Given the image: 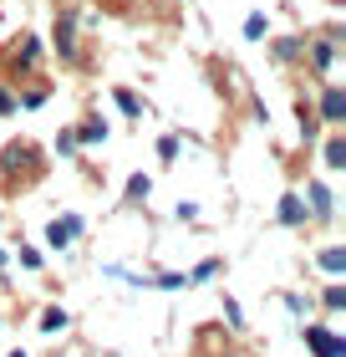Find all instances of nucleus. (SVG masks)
Segmentation results:
<instances>
[{
    "label": "nucleus",
    "mask_w": 346,
    "mask_h": 357,
    "mask_svg": "<svg viewBox=\"0 0 346 357\" xmlns=\"http://www.w3.org/2000/svg\"><path fill=\"white\" fill-rule=\"evenodd\" d=\"M46 174V158L31 138H10L6 149H0V178H10V184H36Z\"/></svg>",
    "instance_id": "f257e3e1"
},
{
    "label": "nucleus",
    "mask_w": 346,
    "mask_h": 357,
    "mask_svg": "<svg viewBox=\"0 0 346 357\" xmlns=\"http://www.w3.org/2000/svg\"><path fill=\"white\" fill-rule=\"evenodd\" d=\"M341 36H346L341 26H321V31H310V36H306L301 61L310 67V77H316V82H326V77L336 72V61H341Z\"/></svg>",
    "instance_id": "f03ea898"
},
{
    "label": "nucleus",
    "mask_w": 346,
    "mask_h": 357,
    "mask_svg": "<svg viewBox=\"0 0 346 357\" xmlns=\"http://www.w3.org/2000/svg\"><path fill=\"white\" fill-rule=\"evenodd\" d=\"M52 52L67 72H77L87 61V46H81V21L77 10H56V26H52Z\"/></svg>",
    "instance_id": "7ed1b4c3"
},
{
    "label": "nucleus",
    "mask_w": 346,
    "mask_h": 357,
    "mask_svg": "<svg viewBox=\"0 0 346 357\" xmlns=\"http://www.w3.org/2000/svg\"><path fill=\"white\" fill-rule=\"evenodd\" d=\"M41 56H46V41L41 36H31V31H21V36L10 41V82H21V77H31V72H41Z\"/></svg>",
    "instance_id": "20e7f679"
},
{
    "label": "nucleus",
    "mask_w": 346,
    "mask_h": 357,
    "mask_svg": "<svg viewBox=\"0 0 346 357\" xmlns=\"http://www.w3.org/2000/svg\"><path fill=\"white\" fill-rule=\"evenodd\" d=\"M310 112H316V123L331 128V133H336V128H346V87L326 77L321 92H316V102H310Z\"/></svg>",
    "instance_id": "39448f33"
},
{
    "label": "nucleus",
    "mask_w": 346,
    "mask_h": 357,
    "mask_svg": "<svg viewBox=\"0 0 346 357\" xmlns=\"http://www.w3.org/2000/svg\"><path fill=\"white\" fill-rule=\"evenodd\" d=\"M301 342L310 347V357H346V337L331 327V321H306Z\"/></svg>",
    "instance_id": "423d86ee"
},
{
    "label": "nucleus",
    "mask_w": 346,
    "mask_h": 357,
    "mask_svg": "<svg viewBox=\"0 0 346 357\" xmlns=\"http://www.w3.org/2000/svg\"><path fill=\"white\" fill-rule=\"evenodd\" d=\"M306 220L310 225H326V220H336V194H331V184L326 178H306Z\"/></svg>",
    "instance_id": "0eeeda50"
},
{
    "label": "nucleus",
    "mask_w": 346,
    "mask_h": 357,
    "mask_svg": "<svg viewBox=\"0 0 346 357\" xmlns=\"http://www.w3.org/2000/svg\"><path fill=\"white\" fill-rule=\"evenodd\" d=\"M81 230H87V220H81L77 209L52 215V220H46V245H52V250H72L77 240H81Z\"/></svg>",
    "instance_id": "6e6552de"
},
{
    "label": "nucleus",
    "mask_w": 346,
    "mask_h": 357,
    "mask_svg": "<svg viewBox=\"0 0 346 357\" xmlns=\"http://www.w3.org/2000/svg\"><path fill=\"white\" fill-rule=\"evenodd\" d=\"M72 133L81 149H102V143L112 138V123L102 118V112H81V123H72Z\"/></svg>",
    "instance_id": "1a4fd4ad"
},
{
    "label": "nucleus",
    "mask_w": 346,
    "mask_h": 357,
    "mask_svg": "<svg viewBox=\"0 0 346 357\" xmlns=\"http://www.w3.org/2000/svg\"><path fill=\"white\" fill-rule=\"evenodd\" d=\"M265 41H270V61H275V67H301L306 31H290V36H265Z\"/></svg>",
    "instance_id": "9d476101"
},
{
    "label": "nucleus",
    "mask_w": 346,
    "mask_h": 357,
    "mask_svg": "<svg viewBox=\"0 0 346 357\" xmlns=\"http://www.w3.org/2000/svg\"><path fill=\"white\" fill-rule=\"evenodd\" d=\"M46 97H52V82H46L41 72H31V77H21V92H15V112H36V107H46Z\"/></svg>",
    "instance_id": "9b49d317"
},
{
    "label": "nucleus",
    "mask_w": 346,
    "mask_h": 357,
    "mask_svg": "<svg viewBox=\"0 0 346 357\" xmlns=\"http://www.w3.org/2000/svg\"><path fill=\"white\" fill-rule=\"evenodd\" d=\"M275 220L285 225V230H306V199H301V189H285L280 194V204H275Z\"/></svg>",
    "instance_id": "f8f14e48"
},
{
    "label": "nucleus",
    "mask_w": 346,
    "mask_h": 357,
    "mask_svg": "<svg viewBox=\"0 0 346 357\" xmlns=\"http://www.w3.org/2000/svg\"><path fill=\"white\" fill-rule=\"evenodd\" d=\"M316 271L326 275V281H341V275H346V245H341V240H331V245L316 250Z\"/></svg>",
    "instance_id": "ddd939ff"
},
{
    "label": "nucleus",
    "mask_w": 346,
    "mask_h": 357,
    "mask_svg": "<svg viewBox=\"0 0 346 357\" xmlns=\"http://www.w3.org/2000/svg\"><path fill=\"white\" fill-rule=\"evenodd\" d=\"M112 107H118L123 118H133V123H143V118H148V97H143V92H133V87H112Z\"/></svg>",
    "instance_id": "4468645a"
},
{
    "label": "nucleus",
    "mask_w": 346,
    "mask_h": 357,
    "mask_svg": "<svg viewBox=\"0 0 346 357\" xmlns=\"http://www.w3.org/2000/svg\"><path fill=\"white\" fill-rule=\"evenodd\" d=\"M148 194H153V174H127V184H123V204H133V209H143L148 204Z\"/></svg>",
    "instance_id": "2eb2a0df"
},
{
    "label": "nucleus",
    "mask_w": 346,
    "mask_h": 357,
    "mask_svg": "<svg viewBox=\"0 0 346 357\" xmlns=\"http://www.w3.org/2000/svg\"><path fill=\"white\" fill-rule=\"evenodd\" d=\"M280 306H285L295 321H310V317H316V296H310V291H280Z\"/></svg>",
    "instance_id": "dca6fc26"
},
{
    "label": "nucleus",
    "mask_w": 346,
    "mask_h": 357,
    "mask_svg": "<svg viewBox=\"0 0 346 357\" xmlns=\"http://www.w3.org/2000/svg\"><path fill=\"white\" fill-rule=\"evenodd\" d=\"M219 275H224V261H219V255H204L199 266L184 271V281H189V286H209V281H219Z\"/></svg>",
    "instance_id": "f3484780"
},
{
    "label": "nucleus",
    "mask_w": 346,
    "mask_h": 357,
    "mask_svg": "<svg viewBox=\"0 0 346 357\" xmlns=\"http://www.w3.org/2000/svg\"><path fill=\"white\" fill-rule=\"evenodd\" d=\"M36 327H41L46 337H61V332H67V327H72V312H67V306H41V317H36Z\"/></svg>",
    "instance_id": "a211bd4d"
},
{
    "label": "nucleus",
    "mask_w": 346,
    "mask_h": 357,
    "mask_svg": "<svg viewBox=\"0 0 346 357\" xmlns=\"http://www.w3.org/2000/svg\"><path fill=\"white\" fill-rule=\"evenodd\" d=\"M321 164L331 169V174H341V169H346V138H341V128L321 143Z\"/></svg>",
    "instance_id": "6ab92c4d"
},
{
    "label": "nucleus",
    "mask_w": 346,
    "mask_h": 357,
    "mask_svg": "<svg viewBox=\"0 0 346 357\" xmlns=\"http://www.w3.org/2000/svg\"><path fill=\"white\" fill-rule=\"evenodd\" d=\"M316 306H321L326 317H341V312H346V286H341V281H326L321 296H316Z\"/></svg>",
    "instance_id": "aec40b11"
},
{
    "label": "nucleus",
    "mask_w": 346,
    "mask_h": 357,
    "mask_svg": "<svg viewBox=\"0 0 346 357\" xmlns=\"http://www.w3.org/2000/svg\"><path fill=\"white\" fill-rule=\"evenodd\" d=\"M295 118H301V143L310 149V143H321V123H316V112H310L306 97H295Z\"/></svg>",
    "instance_id": "412c9836"
},
{
    "label": "nucleus",
    "mask_w": 346,
    "mask_h": 357,
    "mask_svg": "<svg viewBox=\"0 0 346 357\" xmlns=\"http://www.w3.org/2000/svg\"><path fill=\"white\" fill-rule=\"evenodd\" d=\"M184 271H158V275H143V291H184Z\"/></svg>",
    "instance_id": "4be33fe9"
},
{
    "label": "nucleus",
    "mask_w": 346,
    "mask_h": 357,
    "mask_svg": "<svg viewBox=\"0 0 346 357\" xmlns=\"http://www.w3.org/2000/svg\"><path fill=\"white\" fill-rule=\"evenodd\" d=\"M239 36L244 41H265L270 36V15L265 10H250V15H244V26H239Z\"/></svg>",
    "instance_id": "5701e85b"
},
{
    "label": "nucleus",
    "mask_w": 346,
    "mask_h": 357,
    "mask_svg": "<svg viewBox=\"0 0 346 357\" xmlns=\"http://www.w3.org/2000/svg\"><path fill=\"white\" fill-rule=\"evenodd\" d=\"M178 153H184V138H178V133H163V138H158V164H178Z\"/></svg>",
    "instance_id": "b1692460"
},
{
    "label": "nucleus",
    "mask_w": 346,
    "mask_h": 357,
    "mask_svg": "<svg viewBox=\"0 0 346 357\" xmlns=\"http://www.w3.org/2000/svg\"><path fill=\"white\" fill-rule=\"evenodd\" d=\"M224 327H229V332H244V327H250V321H244V306H239L235 296H224Z\"/></svg>",
    "instance_id": "393cba45"
},
{
    "label": "nucleus",
    "mask_w": 346,
    "mask_h": 357,
    "mask_svg": "<svg viewBox=\"0 0 346 357\" xmlns=\"http://www.w3.org/2000/svg\"><path fill=\"white\" fill-rule=\"evenodd\" d=\"M52 149H56V158H77V153H81V143H77V133H72V128H61Z\"/></svg>",
    "instance_id": "a878e982"
},
{
    "label": "nucleus",
    "mask_w": 346,
    "mask_h": 357,
    "mask_svg": "<svg viewBox=\"0 0 346 357\" xmlns=\"http://www.w3.org/2000/svg\"><path fill=\"white\" fill-rule=\"evenodd\" d=\"M15 261H21V271H31V275H36V271L46 266V255H41L36 245H21V250H15Z\"/></svg>",
    "instance_id": "bb28decb"
},
{
    "label": "nucleus",
    "mask_w": 346,
    "mask_h": 357,
    "mask_svg": "<svg viewBox=\"0 0 346 357\" xmlns=\"http://www.w3.org/2000/svg\"><path fill=\"white\" fill-rule=\"evenodd\" d=\"M173 220H178V225H194V220H199V204H194V199H178V204H173Z\"/></svg>",
    "instance_id": "cd10ccee"
},
{
    "label": "nucleus",
    "mask_w": 346,
    "mask_h": 357,
    "mask_svg": "<svg viewBox=\"0 0 346 357\" xmlns=\"http://www.w3.org/2000/svg\"><path fill=\"white\" fill-rule=\"evenodd\" d=\"M0 118H15V92L0 82Z\"/></svg>",
    "instance_id": "c85d7f7f"
},
{
    "label": "nucleus",
    "mask_w": 346,
    "mask_h": 357,
    "mask_svg": "<svg viewBox=\"0 0 346 357\" xmlns=\"http://www.w3.org/2000/svg\"><path fill=\"white\" fill-rule=\"evenodd\" d=\"M6 266H10V250L0 245V281H6Z\"/></svg>",
    "instance_id": "c756f323"
},
{
    "label": "nucleus",
    "mask_w": 346,
    "mask_h": 357,
    "mask_svg": "<svg viewBox=\"0 0 346 357\" xmlns=\"http://www.w3.org/2000/svg\"><path fill=\"white\" fill-rule=\"evenodd\" d=\"M214 357H244L239 347H219V352H214Z\"/></svg>",
    "instance_id": "7c9ffc66"
},
{
    "label": "nucleus",
    "mask_w": 346,
    "mask_h": 357,
    "mask_svg": "<svg viewBox=\"0 0 346 357\" xmlns=\"http://www.w3.org/2000/svg\"><path fill=\"white\" fill-rule=\"evenodd\" d=\"M6 357H31V352H26V347H10V352H6Z\"/></svg>",
    "instance_id": "2f4dec72"
},
{
    "label": "nucleus",
    "mask_w": 346,
    "mask_h": 357,
    "mask_svg": "<svg viewBox=\"0 0 346 357\" xmlns=\"http://www.w3.org/2000/svg\"><path fill=\"white\" fill-rule=\"evenodd\" d=\"M0 327H6V312H0Z\"/></svg>",
    "instance_id": "473e14b6"
},
{
    "label": "nucleus",
    "mask_w": 346,
    "mask_h": 357,
    "mask_svg": "<svg viewBox=\"0 0 346 357\" xmlns=\"http://www.w3.org/2000/svg\"><path fill=\"white\" fill-rule=\"evenodd\" d=\"M52 357H67V352H52Z\"/></svg>",
    "instance_id": "72a5a7b5"
},
{
    "label": "nucleus",
    "mask_w": 346,
    "mask_h": 357,
    "mask_svg": "<svg viewBox=\"0 0 346 357\" xmlns=\"http://www.w3.org/2000/svg\"><path fill=\"white\" fill-rule=\"evenodd\" d=\"M0 225H6V215H0Z\"/></svg>",
    "instance_id": "f704fd0d"
}]
</instances>
